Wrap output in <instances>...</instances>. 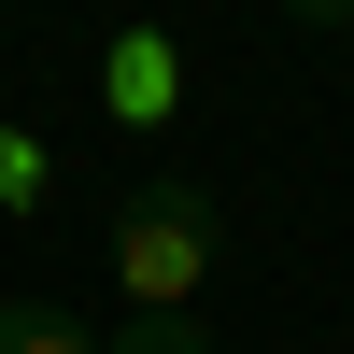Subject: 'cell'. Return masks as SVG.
I'll use <instances>...</instances> for the list:
<instances>
[{"instance_id":"4","label":"cell","mask_w":354,"mask_h":354,"mask_svg":"<svg viewBox=\"0 0 354 354\" xmlns=\"http://www.w3.org/2000/svg\"><path fill=\"white\" fill-rule=\"evenodd\" d=\"M57 185V156H43V142H28V128H0V198H15V213H28V198H43Z\"/></svg>"},{"instance_id":"1","label":"cell","mask_w":354,"mask_h":354,"mask_svg":"<svg viewBox=\"0 0 354 354\" xmlns=\"http://www.w3.org/2000/svg\"><path fill=\"white\" fill-rule=\"evenodd\" d=\"M213 255H227V227H213L198 185H128L113 198V298H128V326L198 312L213 298Z\"/></svg>"},{"instance_id":"5","label":"cell","mask_w":354,"mask_h":354,"mask_svg":"<svg viewBox=\"0 0 354 354\" xmlns=\"http://www.w3.org/2000/svg\"><path fill=\"white\" fill-rule=\"evenodd\" d=\"M100 354H213V326H198V312H170V326H128V340H100Z\"/></svg>"},{"instance_id":"3","label":"cell","mask_w":354,"mask_h":354,"mask_svg":"<svg viewBox=\"0 0 354 354\" xmlns=\"http://www.w3.org/2000/svg\"><path fill=\"white\" fill-rule=\"evenodd\" d=\"M0 354H100V340H85L57 298H0Z\"/></svg>"},{"instance_id":"2","label":"cell","mask_w":354,"mask_h":354,"mask_svg":"<svg viewBox=\"0 0 354 354\" xmlns=\"http://www.w3.org/2000/svg\"><path fill=\"white\" fill-rule=\"evenodd\" d=\"M100 100H113V128H170V113H185V43H170V28H128V43L100 57Z\"/></svg>"}]
</instances>
